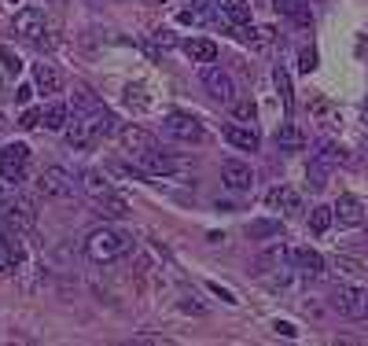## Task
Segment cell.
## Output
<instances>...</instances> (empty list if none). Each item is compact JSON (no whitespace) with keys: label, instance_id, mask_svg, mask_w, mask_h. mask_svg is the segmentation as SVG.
Wrapping results in <instances>:
<instances>
[{"label":"cell","instance_id":"cell-33","mask_svg":"<svg viewBox=\"0 0 368 346\" xmlns=\"http://www.w3.org/2000/svg\"><path fill=\"white\" fill-rule=\"evenodd\" d=\"M181 309H184V313H203V306H199L196 299H181Z\"/></svg>","mask_w":368,"mask_h":346},{"label":"cell","instance_id":"cell-34","mask_svg":"<svg viewBox=\"0 0 368 346\" xmlns=\"http://www.w3.org/2000/svg\"><path fill=\"white\" fill-rule=\"evenodd\" d=\"M0 206H8V188L0 185Z\"/></svg>","mask_w":368,"mask_h":346},{"label":"cell","instance_id":"cell-32","mask_svg":"<svg viewBox=\"0 0 368 346\" xmlns=\"http://www.w3.org/2000/svg\"><path fill=\"white\" fill-rule=\"evenodd\" d=\"M23 125H26V129H37V125H41V111H26V114H23Z\"/></svg>","mask_w":368,"mask_h":346},{"label":"cell","instance_id":"cell-21","mask_svg":"<svg viewBox=\"0 0 368 346\" xmlns=\"http://www.w3.org/2000/svg\"><path fill=\"white\" fill-rule=\"evenodd\" d=\"M295 266H298V273H306L310 280H313V276H324V258L317 254V251H310V247L295 251Z\"/></svg>","mask_w":368,"mask_h":346},{"label":"cell","instance_id":"cell-13","mask_svg":"<svg viewBox=\"0 0 368 346\" xmlns=\"http://www.w3.org/2000/svg\"><path fill=\"white\" fill-rule=\"evenodd\" d=\"M331 214H335V221L346 225V228L364 225V203L357 199V195H339V199H335V206H331Z\"/></svg>","mask_w":368,"mask_h":346},{"label":"cell","instance_id":"cell-12","mask_svg":"<svg viewBox=\"0 0 368 346\" xmlns=\"http://www.w3.org/2000/svg\"><path fill=\"white\" fill-rule=\"evenodd\" d=\"M221 180L232 188V192H250L254 185V173L247 162H239V159H229V162H221Z\"/></svg>","mask_w":368,"mask_h":346},{"label":"cell","instance_id":"cell-24","mask_svg":"<svg viewBox=\"0 0 368 346\" xmlns=\"http://www.w3.org/2000/svg\"><path fill=\"white\" fill-rule=\"evenodd\" d=\"M331 221H335L331 206H313V210H310V228H313L317 236H324L328 228H331Z\"/></svg>","mask_w":368,"mask_h":346},{"label":"cell","instance_id":"cell-1","mask_svg":"<svg viewBox=\"0 0 368 346\" xmlns=\"http://www.w3.org/2000/svg\"><path fill=\"white\" fill-rule=\"evenodd\" d=\"M133 240L122 233V228H92V233L85 236V258L96 261V266H107V261H118L122 254H129Z\"/></svg>","mask_w":368,"mask_h":346},{"label":"cell","instance_id":"cell-9","mask_svg":"<svg viewBox=\"0 0 368 346\" xmlns=\"http://www.w3.org/2000/svg\"><path fill=\"white\" fill-rule=\"evenodd\" d=\"M15 34L19 37H26V41H44V34H48V26H44V11H37V8H23L19 15H15Z\"/></svg>","mask_w":368,"mask_h":346},{"label":"cell","instance_id":"cell-11","mask_svg":"<svg viewBox=\"0 0 368 346\" xmlns=\"http://www.w3.org/2000/svg\"><path fill=\"white\" fill-rule=\"evenodd\" d=\"M214 11L225 26H247L250 23V0H214Z\"/></svg>","mask_w":368,"mask_h":346},{"label":"cell","instance_id":"cell-4","mask_svg":"<svg viewBox=\"0 0 368 346\" xmlns=\"http://www.w3.org/2000/svg\"><path fill=\"white\" fill-rule=\"evenodd\" d=\"M163 133H170L173 140H181V144H203L206 140V129L199 118H191V114H181V111H173L163 118Z\"/></svg>","mask_w":368,"mask_h":346},{"label":"cell","instance_id":"cell-35","mask_svg":"<svg viewBox=\"0 0 368 346\" xmlns=\"http://www.w3.org/2000/svg\"><path fill=\"white\" fill-rule=\"evenodd\" d=\"M277 4H280V0H277Z\"/></svg>","mask_w":368,"mask_h":346},{"label":"cell","instance_id":"cell-23","mask_svg":"<svg viewBox=\"0 0 368 346\" xmlns=\"http://www.w3.org/2000/svg\"><path fill=\"white\" fill-rule=\"evenodd\" d=\"M247 236H250V240H273V236H280V218H262V221H250Z\"/></svg>","mask_w":368,"mask_h":346},{"label":"cell","instance_id":"cell-22","mask_svg":"<svg viewBox=\"0 0 368 346\" xmlns=\"http://www.w3.org/2000/svg\"><path fill=\"white\" fill-rule=\"evenodd\" d=\"M277 8H280L291 23H298V26H310V23H313V11H310L306 0H280Z\"/></svg>","mask_w":368,"mask_h":346},{"label":"cell","instance_id":"cell-8","mask_svg":"<svg viewBox=\"0 0 368 346\" xmlns=\"http://www.w3.org/2000/svg\"><path fill=\"white\" fill-rule=\"evenodd\" d=\"M203 85H206V92H210L217 104H232V100H236V85H232V78L221 70V67H210V63H206Z\"/></svg>","mask_w":368,"mask_h":346},{"label":"cell","instance_id":"cell-6","mask_svg":"<svg viewBox=\"0 0 368 346\" xmlns=\"http://www.w3.org/2000/svg\"><path fill=\"white\" fill-rule=\"evenodd\" d=\"M137 155V162L148 173H155V177H177V173H184V162H177L170 152H158V147H144V152H133Z\"/></svg>","mask_w":368,"mask_h":346},{"label":"cell","instance_id":"cell-17","mask_svg":"<svg viewBox=\"0 0 368 346\" xmlns=\"http://www.w3.org/2000/svg\"><path fill=\"white\" fill-rule=\"evenodd\" d=\"M225 140L232 147H239V152H258V144H262L250 125H225Z\"/></svg>","mask_w":368,"mask_h":346},{"label":"cell","instance_id":"cell-29","mask_svg":"<svg viewBox=\"0 0 368 346\" xmlns=\"http://www.w3.org/2000/svg\"><path fill=\"white\" fill-rule=\"evenodd\" d=\"M0 59H4V63H8V74H11V78H15V74H19V70H23V63H19V59H15L11 52H4V48H0Z\"/></svg>","mask_w":368,"mask_h":346},{"label":"cell","instance_id":"cell-26","mask_svg":"<svg viewBox=\"0 0 368 346\" xmlns=\"http://www.w3.org/2000/svg\"><path fill=\"white\" fill-rule=\"evenodd\" d=\"M273 81H277V92H280V100H284V107H287V111H291V107H295V96H291V78H287V70H284V67H277Z\"/></svg>","mask_w":368,"mask_h":346},{"label":"cell","instance_id":"cell-28","mask_svg":"<svg viewBox=\"0 0 368 346\" xmlns=\"http://www.w3.org/2000/svg\"><path fill=\"white\" fill-rule=\"evenodd\" d=\"M254 114H258V107H254L250 100H239V104H236V118H239V122H254Z\"/></svg>","mask_w":368,"mask_h":346},{"label":"cell","instance_id":"cell-15","mask_svg":"<svg viewBox=\"0 0 368 346\" xmlns=\"http://www.w3.org/2000/svg\"><path fill=\"white\" fill-rule=\"evenodd\" d=\"M265 203L273 206V210H280V214H302V195L295 188H287V185H280V188L269 192Z\"/></svg>","mask_w":368,"mask_h":346},{"label":"cell","instance_id":"cell-5","mask_svg":"<svg viewBox=\"0 0 368 346\" xmlns=\"http://www.w3.org/2000/svg\"><path fill=\"white\" fill-rule=\"evenodd\" d=\"M26 166H30V147L26 144H4L0 147V177L8 185H19L26 177Z\"/></svg>","mask_w":368,"mask_h":346},{"label":"cell","instance_id":"cell-27","mask_svg":"<svg viewBox=\"0 0 368 346\" xmlns=\"http://www.w3.org/2000/svg\"><path fill=\"white\" fill-rule=\"evenodd\" d=\"M298 70L302 74H313L317 70V48H302V52H298Z\"/></svg>","mask_w":368,"mask_h":346},{"label":"cell","instance_id":"cell-30","mask_svg":"<svg viewBox=\"0 0 368 346\" xmlns=\"http://www.w3.org/2000/svg\"><path fill=\"white\" fill-rule=\"evenodd\" d=\"M210 291L217 295V299H221V302H229V306H236V295H232L229 288H221V284H210Z\"/></svg>","mask_w":368,"mask_h":346},{"label":"cell","instance_id":"cell-10","mask_svg":"<svg viewBox=\"0 0 368 346\" xmlns=\"http://www.w3.org/2000/svg\"><path fill=\"white\" fill-rule=\"evenodd\" d=\"M335 155H339V152H335V147L328 144L321 155H313V159H310V170H306V177H310V188H313V192H321V188L328 185L331 166H335Z\"/></svg>","mask_w":368,"mask_h":346},{"label":"cell","instance_id":"cell-19","mask_svg":"<svg viewBox=\"0 0 368 346\" xmlns=\"http://www.w3.org/2000/svg\"><path fill=\"white\" fill-rule=\"evenodd\" d=\"M34 81H37V89H41L44 96H56V92L63 89L59 70H56V67H48V63H37V67H34Z\"/></svg>","mask_w":368,"mask_h":346},{"label":"cell","instance_id":"cell-16","mask_svg":"<svg viewBox=\"0 0 368 346\" xmlns=\"http://www.w3.org/2000/svg\"><path fill=\"white\" fill-rule=\"evenodd\" d=\"M67 125H70L67 104H48V107L41 111V129H48V133H63Z\"/></svg>","mask_w":368,"mask_h":346},{"label":"cell","instance_id":"cell-3","mask_svg":"<svg viewBox=\"0 0 368 346\" xmlns=\"http://www.w3.org/2000/svg\"><path fill=\"white\" fill-rule=\"evenodd\" d=\"M77 188H82V180H74L63 166H44L37 177V192L52 195V199H74Z\"/></svg>","mask_w":368,"mask_h":346},{"label":"cell","instance_id":"cell-18","mask_svg":"<svg viewBox=\"0 0 368 346\" xmlns=\"http://www.w3.org/2000/svg\"><path fill=\"white\" fill-rule=\"evenodd\" d=\"M184 52H188V59H196V63H214L217 59V44L210 37H188Z\"/></svg>","mask_w":368,"mask_h":346},{"label":"cell","instance_id":"cell-14","mask_svg":"<svg viewBox=\"0 0 368 346\" xmlns=\"http://www.w3.org/2000/svg\"><path fill=\"white\" fill-rule=\"evenodd\" d=\"M82 188H85V195L92 203H103V199H110V195H115V188H110V180L100 173V170H82Z\"/></svg>","mask_w":368,"mask_h":346},{"label":"cell","instance_id":"cell-25","mask_svg":"<svg viewBox=\"0 0 368 346\" xmlns=\"http://www.w3.org/2000/svg\"><path fill=\"white\" fill-rule=\"evenodd\" d=\"M122 140H125V147H129V152H144V147H155V140L144 133V129H122Z\"/></svg>","mask_w":368,"mask_h":346},{"label":"cell","instance_id":"cell-2","mask_svg":"<svg viewBox=\"0 0 368 346\" xmlns=\"http://www.w3.org/2000/svg\"><path fill=\"white\" fill-rule=\"evenodd\" d=\"M331 309L346 321H364L368 317V291L357 284H335L331 288Z\"/></svg>","mask_w":368,"mask_h":346},{"label":"cell","instance_id":"cell-31","mask_svg":"<svg viewBox=\"0 0 368 346\" xmlns=\"http://www.w3.org/2000/svg\"><path fill=\"white\" fill-rule=\"evenodd\" d=\"M277 332H280L284 339H295V335H298V328H295L291 321H277Z\"/></svg>","mask_w":368,"mask_h":346},{"label":"cell","instance_id":"cell-7","mask_svg":"<svg viewBox=\"0 0 368 346\" xmlns=\"http://www.w3.org/2000/svg\"><path fill=\"white\" fill-rule=\"evenodd\" d=\"M63 137H67V147H74V152H89V147L100 140V129H96V122L89 114H74V122L63 129Z\"/></svg>","mask_w":368,"mask_h":346},{"label":"cell","instance_id":"cell-20","mask_svg":"<svg viewBox=\"0 0 368 346\" xmlns=\"http://www.w3.org/2000/svg\"><path fill=\"white\" fill-rule=\"evenodd\" d=\"M277 144H280V152H302V147H306V137H302V129L295 122H284L277 129Z\"/></svg>","mask_w":368,"mask_h":346}]
</instances>
